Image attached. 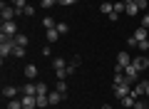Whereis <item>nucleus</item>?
<instances>
[{
    "mask_svg": "<svg viewBox=\"0 0 149 109\" xmlns=\"http://www.w3.org/2000/svg\"><path fill=\"white\" fill-rule=\"evenodd\" d=\"M17 94H22V89H17L15 84H8V87H3V97H5V99H17Z\"/></svg>",
    "mask_w": 149,
    "mask_h": 109,
    "instance_id": "20e7f679",
    "label": "nucleus"
},
{
    "mask_svg": "<svg viewBox=\"0 0 149 109\" xmlns=\"http://www.w3.org/2000/svg\"><path fill=\"white\" fill-rule=\"evenodd\" d=\"M74 3H77V0H57V5H62V8L65 5H74Z\"/></svg>",
    "mask_w": 149,
    "mask_h": 109,
    "instance_id": "f704fd0d",
    "label": "nucleus"
},
{
    "mask_svg": "<svg viewBox=\"0 0 149 109\" xmlns=\"http://www.w3.org/2000/svg\"><path fill=\"white\" fill-rule=\"evenodd\" d=\"M52 69H55V74L65 72V69H67V65H65V57H55V60H52Z\"/></svg>",
    "mask_w": 149,
    "mask_h": 109,
    "instance_id": "9d476101",
    "label": "nucleus"
},
{
    "mask_svg": "<svg viewBox=\"0 0 149 109\" xmlns=\"http://www.w3.org/2000/svg\"><path fill=\"white\" fill-rule=\"evenodd\" d=\"M55 27H57V32H60V35H67V30H70V27H67V22H57Z\"/></svg>",
    "mask_w": 149,
    "mask_h": 109,
    "instance_id": "bb28decb",
    "label": "nucleus"
},
{
    "mask_svg": "<svg viewBox=\"0 0 149 109\" xmlns=\"http://www.w3.org/2000/svg\"><path fill=\"white\" fill-rule=\"evenodd\" d=\"M147 97H149V84H147Z\"/></svg>",
    "mask_w": 149,
    "mask_h": 109,
    "instance_id": "ea45409f",
    "label": "nucleus"
},
{
    "mask_svg": "<svg viewBox=\"0 0 149 109\" xmlns=\"http://www.w3.org/2000/svg\"><path fill=\"white\" fill-rule=\"evenodd\" d=\"M134 109H149V107H147L144 102H139V99H137V102H134Z\"/></svg>",
    "mask_w": 149,
    "mask_h": 109,
    "instance_id": "c9c22d12",
    "label": "nucleus"
},
{
    "mask_svg": "<svg viewBox=\"0 0 149 109\" xmlns=\"http://www.w3.org/2000/svg\"><path fill=\"white\" fill-rule=\"evenodd\" d=\"M40 5H42L45 10H50V8H55V5H57V0H40Z\"/></svg>",
    "mask_w": 149,
    "mask_h": 109,
    "instance_id": "a878e982",
    "label": "nucleus"
},
{
    "mask_svg": "<svg viewBox=\"0 0 149 109\" xmlns=\"http://www.w3.org/2000/svg\"><path fill=\"white\" fill-rule=\"evenodd\" d=\"M142 27H147V30H149V12H144V15H142Z\"/></svg>",
    "mask_w": 149,
    "mask_h": 109,
    "instance_id": "473e14b6",
    "label": "nucleus"
},
{
    "mask_svg": "<svg viewBox=\"0 0 149 109\" xmlns=\"http://www.w3.org/2000/svg\"><path fill=\"white\" fill-rule=\"evenodd\" d=\"M137 8L142 12H147V8H149V0H137Z\"/></svg>",
    "mask_w": 149,
    "mask_h": 109,
    "instance_id": "c756f323",
    "label": "nucleus"
},
{
    "mask_svg": "<svg viewBox=\"0 0 149 109\" xmlns=\"http://www.w3.org/2000/svg\"><path fill=\"white\" fill-rule=\"evenodd\" d=\"M134 40H137V42H142V40H149V30H147V27H139V30H134Z\"/></svg>",
    "mask_w": 149,
    "mask_h": 109,
    "instance_id": "ddd939ff",
    "label": "nucleus"
},
{
    "mask_svg": "<svg viewBox=\"0 0 149 109\" xmlns=\"http://www.w3.org/2000/svg\"><path fill=\"white\" fill-rule=\"evenodd\" d=\"M129 65H132V55H129V52H119V55H117V67L127 69Z\"/></svg>",
    "mask_w": 149,
    "mask_h": 109,
    "instance_id": "39448f33",
    "label": "nucleus"
},
{
    "mask_svg": "<svg viewBox=\"0 0 149 109\" xmlns=\"http://www.w3.org/2000/svg\"><path fill=\"white\" fill-rule=\"evenodd\" d=\"M127 94H132V84H129L127 79H124L122 84H114V97L117 99H124Z\"/></svg>",
    "mask_w": 149,
    "mask_h": 109,
    "instance_id": "f257e3e1",
    "label": "nucleus"
},
{
    "mask_svg": "<svg viewBox=\"0 0 149 109\" xmlns=\"http://www.w3.org/2000/svg\"><path fill=\"white\" fill-rule=\"evenodd\" d=\"M139 74H142V72H139V69L134 67V65H129V67L124 69V79H127L129 84H132V82H137V79H139Z\"/></svg>",
    "mask_w": 149,
    "mask_h": 109,
    "instance_id": "7ed1b4c3",
    "label": "nucleus"
},
{
    "mask_svg": "<svg viewBox=\"0 0 149 109\" xmlns=\"http://www.w3.org/2000/svg\"><path fill=\"white\" fill-rule=\"evenodd\" d=\"M47 99H50V104L55 107V104H60V102L65 99V94H62V92H57V89H52V92L47 94Z\"/></svg>",
    "mask_w": 149,
    "mask_h": 109,
    "instance_id": "9b49d317",
    "label": "nucleus"
},
{
    "mask_svg": "<svg viewBox=\"0 0 149 109\" xmlns=\"http://www.w3.org/2000/svg\"><path fill=\"white\" fill-rule=\"evenodd\" d=\"M37 94H47V84L45 82H37Z\"/></svg>",
    "mask_w": 149,
    "mask_h": 109,
    "instance_id": "7c9ffc66",
    "label": "nucleus"
},
{
    "mask_svg": "<svg viewBox=\"0 0 149 109\" xmlns=\"http://www.w3.org/2000/svg\"><path fill=\"white\" fill-rule=\"evenodd\" d=\"M137 45H139V42L134 40V37H129V40H127V47H129V50H134V47H137Z\"/></svg>",
    "mask_w": 149,
    "mask_h": 109,
    "instance_id": "72a5a7b5",
    "label": "nucleus"
},
{
    "mask_svg": "<svg viewBox=\"0 0 149 109\" xmlns=\"http://www.w3.org/2000/svg\"><path fill=\"white\" fill-rule=\"evenodd\" d=\"M147 107H149V97H147Z\"/></svg>",
    "mask_w": 149,
    "mask_h": 109,
    "instance_id": "a19ab883",
    "label": "nucleus"
},
{
    "mask_svg": "<svg viewBox=\"0 0 149 109\" xmlns=\"http://www.w3.org/2000/svg\"><path fill=\"white\" fill-rule=\"evenodd\" d=\"M132 65L139 69V72H144V69L149 67V57H144V55H137V57L132 60Z\"/></svg>",
    "mask_w": 149,
    "mask_h": 109,
    "instance_id": "6e6552de",
    "label": "nucleus"
},
{
    "mask_svg": "<svg viewBox=\"0 0 149 109\" xmlns=\"http://www.w3.org/2000/svg\"><path fill=\"white\" fill-rule=\"evenodd\" d=\"M13 47H15V42H13V40L0 42V57H3V60H5V57H10V55H13Z\"/></svg>",
    "mask_w": 149,
    "mask_h": 109,
    "instance_id": "0eeeda50",
    "label": "nucleus"
},
{
    "mask_svg": "<svg viewBox=\"0 0 149 109\" xmlns=\"http://www.w3.org/2000/svg\"><path fill=\"white\" fill-rule=\"evenodd\" d=\"M100 10L104 12V15H112V12H114V3H102Z\"/></svg>",
    "mask_w": 149,
    "mask_h": 109,
    "instance_id": "f3484780",
    "label": "nucleus"
},
{
    "mask_svg": "<svg viewBox=\"0 0 149 109\" xmlns=\"http://www.w3.org/2000/svg\"><path fill=\"white\" fill-rule=\"evenodd\" d=\"M102 109H112V104H102Z\"/></svg>",
    "mask_w": 149,
    "mask_h": 109,
    "instance_id": "4c0bfd02",
    "label": "nucleus"
},
{
    "mask_svg": "<svg viewBox=\"0 0 149 109\" xmlns=\"http://www.w3.org/2000/svg\"><path fill=\"white\" fill-rule=\"evenodd\" d=\"M8 109H22V99H8Z\"/></svg>",
    "mask_w": 149,
    "mask_h": 109,
    "instance_id": "aec40b11",
    "label": "nucleus"
},
{
    "mask_svg": "<svg viewBox=\"0 0 149 109\" xmlns=\"http://www.w3.org/2000/svg\"><path fill=\"white\" fill-rule=\"evenodd\" d=\"M124 5H127V3H124ZM124 12H127V15H139L142 10L137 8V3H129V5H127V10H124Z\"/></svg>",
    "mask_w": 149,
    "mask_h": 109,
    "instance_id": "a211bd4d",
    "label": "nucleus"
},
{
    "mask_svg": "<svg viewBox=\"0 0 149 109\" xmlns=\"http://www.w3.org/2000/svg\"><path fill=\"white\" fill-rule=\"evenodd\" d=\"M147 57H149V52H147Z\"/></svg>",
    "mask_w": 149,
    "mask_h": 109,
    "instance_id": "79ce46f5",
    "label": "nucleus"
},
{
    "mask_svg": "<svg viewBox=\"0 0 149 109\" xmlns=\"http://www.w3.org/2000/svg\"><path fill=\"white\" fill-rule=\"evenodd\" d=\"M22 94H37V84H25V87H22Z\"/></svg>",
    "mask_w": 149,
    "mask_h": 109,
    "instance_id": "412c9836",
    "label": "nucleus"
},
{
    "mask_svg": "<svg viewBox=\"0 0 149 109\" xmlns=\"http://www.w3.org/2000/svg\"><path fill=\"white\" fill-rule=\"evenodd\" d=\"M42 25H45V30H50V27H55L57 22H55L52 17H50V15H45V22H42Z\"/></svg>",
    "mask_w": 149,
    "mask_h": 109,
    "instance_id": "cd10ccee",
    "label": "nucleus"
},
{
    "mask_svg": "<svg viewBox=\"0 0 149 109\" xmlns=\"http://www.w3.org/2000/svg\"><path fill=\"white\" fill-rule=\"evenodd\" d=\"M137 50L142 52V55H147V52H149V40H142V42L137 45Z\"/></svg>",
    "mask_w": 149,
    "mask_h": 109,
    "instance_id": "5701e85b",
    "label": "nucleus"
},
{
    "mask_svg": "<svg viewBox=\"0 0 149 109\" xmlns=\"http://www.w3.org/2000/svg\"><path fill=\"white\" fill-rule=\"evenodd\" d=\"M25 77L27 79H35L37 77V65H27V67H25Z\"/></svg>",
    "mask_w": 149,
    "mask_h": 109,
    "instance_id": "4468645a",
    "label": "nucleus"
},
{
    "mask_svg": "<svg viewBox=\"0 0 149 109\" xmlns=\"http://www.w3.org/2000/svg\"><path fill=\"white\" fill-rule=\"evenodd\" d=\"M13 8L17 10V15H22V10L27 8V0H13Z\"/></svg>",
    "mask_w": 149,
    "mask_h": 109,
    "instance_id": "dca6fc26",
    "label": "nucleus"
},
{
    "mask_svg": "<svg viewBox=\"0 0 149 109\" xmlns=\"http://www.w3.org/2000/svg\"><path fill=\"white\" fill-rule=\"evenodd\" d=\"M55 89H57V92H62L65 97H67V84H65V79H57V87H55Z\"/></svg>",
    "mask_w": 149,
    "mask_h": 109,
    "instance_id": "b1692460",
    "label": "nucleus"
},
{
    "mask_svg": "<svg viewBox=\"0 0 149 109\" xmlns=\"http://www.w3.org/2000/svg\"><path fill=\"white\" fill-rule=\"evenodd\" d=\"M13 42H15L17 47H27V42H30V40H27V35H15V37H13Z\"/></svg>",
    "mask_w": 149,
    "mask_h": 109,
    "instance_id": "2eb2a0df",
    "label": "nucleus"
},
{
    "mask_svg": "<svg viewBox=\"0 0 149 109\" xmlns=\"http://www.w3.org/2000/svg\"><path fill=\"white\" fill-rule=\"evenodd\" d=\"M122 3H127V5H129V3H137V0H122Z\"/></svg>",
    "mask_w": 149,
    "mask_h": 109,
    "instance_id": "58836bf2",
    "label": "nucleus"
},
{
    "mask_svg": "<svg viewBox=\"0 0 149 109\" xmlns=\"http://www.w3.org/2000/svg\"><path fill=\"white\" fill-rule=\"evenodd\" d=\"M119 102H122V107H132V109H134V102H137V97L127 94V97H124V99H119Z\"/></svg>",
    "mask_w": 149,
    "mask_h": 109,
    "instance_id": "6ab92c4d",
    "label": "nucleus"
},
{
    "mask_svg": "<svg viewBox=\"0 0 149 109\" xmlns=\"http://www.w3.org/2000/svg\"><path fill=\"white\" fill-rule=\"evenodd\" d=\"M147 84L149 82H137V84H134V87H132V97H144V94H147Z\"/></svg>",
    "mask_w": 149,
    "mask_h": 109,
    "instance_id": "1a4fd4ad",
    "label": "nucleus"
},
{
    "mask_svg": "<svg viewBox=\"0 0 149 109\" xmlns=\"http://www.w3.org/2000/svg\"><path fill=\"white\" fill-rule=\"evenodd\" d=\"M42 55H45V57H50V55H52V50H50V45H45V47H42Z\"/></svg>",
    "mask_w": 149,
    "mask_h": 109,
    "instance_id": "e433bc0d",
    "label": "nucleus"
},
{
    "mask_svg": "<svg viewBox=\"0 0 149 109\" xmlns=\"http://www.w3.org/2000/svg\"><path fill=\"white\" fill-rule=\"evenodd\" d=\"M0 15H3V22H5V20H15L17 10L13 5H5V3H3V5H0Z\"/></svg>",
    "mask_w": 149,
    "mask_h": 109,
    "instance_id": "f03ea898",
    "label": "nucleus"
},
{
    "mask_svg": "<svg viewBox=\"0 0 149 109\" xmlns=\"http://www.w3.org/2000/svg\"><path fill=\"white\" fill-rule=\"evenodd\" d=\"M124 10H127V5H124V3H114V12H117V15H122Z\"/></svg>",
    "mask_w": 149,
    "mask_h": 109,
    "instance_id": "c85d7f7f",
    "label": "nucleus"
},
{
    "mask_svg": "<svg viewBox=\"0 0 149 109\" xmlns=\"http://www.w3.org/2000/svg\"><path fill=\"white\" fill-rule=\"evenodd\" d=\"M45 37H47V42H50V45H52V42H57V40H60L57 27H50V30H45Z\"/></svg>",
    "mask_w": 149,
    "mask_h": 109,
    "instance_id": "f8f14e48",
    "label": "nucleus"
},
{
    "mask_svg": "<svg viewBox=\"0 0 149 109\" xmlns=\"http://www.w3.org/2000/svg\"><path fill=\"white\" fill-rule=\"evenodd\" d=\"M47 94H50V92H47ZM47 94H37V107H47V104H50Z\"/></svg>",
    "mask_w": 149,
    "mask_h": 109,
    "instance_id": "4be33fe9",
    "label": "nucleus"
},
{
    "mask_svg": "<svg viewBox=\"0 0 149 109\" xmlns=\"http://www.w3.org/2000/svg\"><path fill=\"white\" fill-rule=\"evenodd\" d=\"M37 107V94H22V109H35Z\"/></svg>",
    "mask_w": 149,
    "mask_h": 109,
    "instance_id": "423d86ee",
    "label": "nucleus"
},
{
    "mask_svg": "<svg viewBox=\"0 0 149 109\" xmlns=\"http://www.w3.org/2000/svg\"><path fill=\"white\" fill-rule=\"evenodd\" d=\"M22 15H25V17H30V15H35V8H32V5H27L25 10H22Z\"/></svg>",
    "mask_w": 149,
    "mask_h": 109,
    "instance_id": "2f4dec72",
    "label": "nucleus"
},
{
    "mask_svg": "<svg viewBox=\"0 0 149 109\" xmlns=\"http://www.w3.org/2000/svg\"><path fill=\"white\" fill-rule=\"evenodd\" d=\"M13 57H25V47H13Z\"/></svg>",
    "mask_w": 149,
    "mask_h": 109,
    "instance_id": "393cba45",
    "label": "nucleus"
}]
</instances>
